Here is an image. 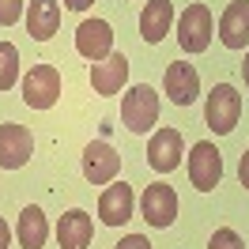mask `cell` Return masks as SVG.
<instances>
[{
  "label": "cell",
  "instance_id": "cell-1",
  "mask_svg": "<svg viewBox=\"0 0 249 249\" xmlns=\"http://www.w3.org/2000/svg\"><path fill=\"white\" fill-rule=\"evenodd\" d=\"M121 121L128 124V132H151L159 121V94L151 83H136L128 87L121 98Z\"/></svg>",
  "mask_w": 249,
  "mask_h": 249
},
{
  "label": "cell",
  "instance_id": "cell-2",
  "mask_svg": "<svg viewBox=\"0 0 249 249\" xmlns=\"http://www.w3.org/2000/svg\"><path fill=\"white\" fill-rule=\"evenodd\" d=\"M242 117V94L234 91L231 83H215L212 94H208V106H204V121L215 136H227L234 132V124Z\"/></svg>",
  "mask_w": 249,
  "mask_h": 249
},
{
  "label": "cell",
  "instance_id": "cell-3",
  "mask_svg": "<svg viewBox=\"0 0 249 249\" xmlns=\"http://www.w3.org/2000/svg\"><path fill=\"white\" fill-rule=\"evenodd\" d=\"M212 34H215L212 8L208 4H189L181 12V19H178V46L185 53H204L212 46Z\"/></svg>",
  "mask_w": 249,
  "mask_h": 249
},
{
  "label": "cell",
  "instance_id": "cell-4",
  "mask_svg": "<svg viewBox=\"0 0 249 249\" xmlns=\"http://www.w3.org/2000/svg\"><path fill=\"white\" fill-rule=\"evenodd\" d=\"M61 98V72L53 64H34L23 76V102L31 109H53Z\"/></svg>",
  "mask_w": 249,
  "mask_h": 249
},
{
  "label": "cell",
  "instance_id": "cell-5",
  "mask_svg": "<svg viewBox=\"0 0 249 249\" xmlns=\"http://www.w3.org/2000/svg\"><path fill=\"white\" fill-rule=\"evenodd\" d=\"M189 181L200 193H212L223 181V155H219V147L212 140L193 143V151H189Z\"/></svg>",
  "mask_w": 249,
  "mask_h": 249
},
{
  "label": "cell",
  "instance_id": "cell-6",
  "mask_svg": "<svg viewBox=\"0 0 249 249\" xmlns=\"http://www.w3.org/2000/svg\"><path fill=\"white\" fill-rule=\"evenodd\" d=\"M34 155V132L27 124L4 121L0 124V170H19Z\"/></svg>",
  "mask_w": 249,
  "mask_h": 249
},
{
  "label": "cell",
  "instance_id": "cell-7",
  "mask_svg": "<svg viewBox=\"0 0 249 249\" xmlns=\"http://www.w3.org/2000/svg\"><path fill=\"white\" fill-rule=\"evenodd\" d=\"M140 215L147 219L155 231L170 227L174 219H178V193H174L166 181L147 185V189H143V196H140Z\"/></svg>",
  "mask_w": 249,
  "mask_h": 249
},
{
  "label": "cell",
  "instance_id": "cell-8",
  "mask_svg": "<svg viewBox=\"0 0 249 249\" xmlns=\"http://www.w3.org/2000/svg\"><path fill=\"white\" fill-rule=\"evenodd\" d=\"M76 53L87 57L91 64L106 61L109 53H113V27H109L106 19H83L79 31H76Z\"/></svg>",
  "mask_w": 249,
  "mask_h": 249
},
{
  "label": "cell",
  "instance_id": "cell-9",
  "mask_svg": "<svg viewBox=\"0 0 249 249\" xmlns=\"http://www.w3.org/2000/svg\"><path fill=\"white\" fill-rule=\"evenodd\" d=\"M181 155H185V143H181V132L178 128H155V136L147 140V162L155 174H170L181 166Z\"/></svg>",
  "mask_w": 249,
  "mask_h": 249
},
{
  "label": "cell",
  "instance_id": "cell-10",
  "mask_svg": "<svg viewBox=\"0 0 249 249\" xmlns=\"http://www.w3.org/2000/svg\"><path fill=\"white\" fill-rule=\"evenodd\" d=\"M121 170V155L109 147L106 140H91L83 147V178L91 185H109Z\"/></svg>",
  "mask_w": 249,
  "mask_h": 249
},
{
  "label": "cell",
  "instance_id": "cell-11",
  "mask_svg": "<svg viewBox=\"0 0 249 249\" xmlns=\"http://www.w3.org/2000/svg\"><path fill=\"white\" fill-rule=\"evenodd\" d=\"M132 185H124V181H109L102 189V196H98V219L106 223V227H124L128 219H132Z\"/></svg>",
  "mask_w": 249,
  "mask_h": 249
},
{
  "label": "cell",
  "instance_id": "cell-12",
  "mask_svg": "<svg viewBox=\"0 0 249 249\" xmlns=\"http://www.w3.org/2000/svg\"><path fill=\"white\" fill-rule=\"evenodd\" d=\"M162 91L170 94L174 106H193V102L200 98V76H196V68L185 64V61H174L170 68H166Z\"/></svg>",
  "mask_w": 249,
  "mask_h": 249
},
{
  "label": "cell",
  "instance_id": "cell-13",
  "mask_svg": "<svg viewBox=\"0 0 249 249\" xmlns=\"http://www.w3.org/2000/svg\"><path fill=\"white\" fill-rule=\"evenodd\" d=\"M219 38L227 49H246L249 46V0H234L219 16Z\"/></svg>",
  "mask_w": 249,
  "mask_h": 249
},
{
  "label": "cell",
  "instance_id": "cell-14",
  "mask_svg": "<svg viewBox=\"0 0 249 249\" xmlns=\"http://www.w3.org/2000/svg\"><path fill=\"white\" fill-rule=\"evenodd\" d=\"M91 238H94V223L83 208H72V212L61 215V223H57V242H61V249H87Z\"/></svg>",
  "mask_w": 249,
  "mask_h": 249
},
{
  "label": "cell",
  "instance_id": "cell-15",
  "mask_svg": "<svg viewBox=\"0 0 249 249\" xmlns=\"http://www.w3.org/2000/svg\"><path fill=\"white\" fill-rule=\"evenodd\" d=\"M128 79V57L124 53H109L106 61L91 64V87L94 94H117Z\"/></svg>",
  "mask_w": 249,
  "mask_h": 249
},
{
  "label": "cell",
  "instance_id": "cell-16",
  "mask_svg": "<svg viewBox=\"0 0 249 249\" xmlns=\"http://www.w3.org/2000/svg\"><path fill=\"white\" fill-rule=\"evenodd\" d=\"M61 27V4L57 0H31L27 4V34L34 42H49Z\"/></svg>",
  "mask_w": 249,
  "mask_h": 249
},
{
  "label": "cell",
  "instance_id": "cell-17",
  "mask_svg": "<svg viewBox=\"0 0 249 249\" xmlns=\"http://www.w3.org/2000/svg\"><path fill=\"white\" fill-rule=\"evenodd\" d=\"M170 23H174V4L170 0H147L140 12V34L143 42L159 46L166 34H170Z\"/></svg>",
  "mask_w": 249,
  "mask_h": 249
},
{
  "label": "cell",
  "instance_id": "cell-18",
  "mask_svg": "<svg viewBox=\"0 0 249 249\" xmlns=\"http://www.w3.org/2000/svg\"><path fill=\"white\" fill-rule=\"evenodd\" d=\"M16 234H19V246H23V249H42V246H46V238H49L46 212L34 208V204H31V208H23V212H19Z\"/></svg>",
  "mask_w": 249,
  "mask_h": 249
},
{
  "label": "cell",
  "instance_id": "cell-19",
  "mask_svg": "<svg viewBox=\"0 0 249 249\" xmlns=\"http://www.w3.org/2000/svg\"><path fill=\"white\" fill-rule=\"evenodd\" d=\"M19 83V49L12 42H0V91H12Z\"/></svg>",
  "mask_w": 249,
  "mask_h": 249
},
{
  "label": "cell",
  "instance_id": "cell-20",
  "mask_svg": "<svg viewBox=\"0 0 249 249\" xmlns=\"http://www.w3.org/2000/svg\"><path fill=\"white\" fill-rule=\"evenodd\" d=\"M208 249H246V242H242V238H238V234H234L231 227H219V231L212 234Z\"/></svg>",
  "mask_w": 249,
  "mask_h": 249
},
{
  "label": "cell",
  "instance_id": "cell-21",
  "mask_svg": "<svg viewBox=\"0 0 249 249\" xmlns=\"http://www.w3.org/2000/svg\"><path fill=\"white\" fill-rule=\"evenodd\" d=\"M19 16H23V0H0V23L4 27L19 23Z\"/></svg>",
  "mask_w": 249,
  "mask_h": 249
},
{
  "label": "cell",
  "instance_id": "cell-22",
  "mask_svg": "<svg viewBox=\"0 0 249 249\" xmlns=\"http://www.w3.org/2000/svg\"><path fill=\"white\" fill-rule=\"evenodd\" d=\"M113 249H151V242H147L143 234H124V238H121Z\"/></svg>",
  "mask_w": 249,
  "mask_h": 249
},
{
  "label": "cell",
  "instance_id": "cell-23",
  "mask_svg": "<svg viewBox=\"0 0 249 249\" xmlns=\"http://www.w3.org/2000/svg\"><path fill=\"white\" fill-rule=\"evenodd\" d=\"M238 181H242V185L249 189V151L242 155V162H238Z\"/></svg>",
  "mask_w": 249,
  "mask_h": 249
},
{
  "label": "cell",
  "instance_id": "cell-24",
  "mask_svg": "<svg viewBox=\"0 0 249 249\" xmlns=\"http://www.w3.org/2000/svg\"><path fill=\"white\" fill-rule=\"evenodd\" d=\"M94 0H64V8H72V12H87Z\"/></svg>",
  "mask_w": 249,
  "mask_h": 249
},
{
  "label": "cell",
  "instance_id": "cell-25",
  "mask_svg": "<svg viewBox=\"0 0 249 249\" xmlns=\"http://www.w3.org/2000/svg\"><path fill=\"white\" fill-rule=\"evenodd\" d=\"M12 246V231H8V223L0 219V249H8Z\"/></svg>",
  "mask_w": 249,
  "mask_h": 249
},
{
  "label": "cell",
  "instance_id": "cell-26",
  "mask_svg": "<svg viewBox=\"0 0 249 249\" xmlns=\"http://www.w3.org/2000/svg\"><path fill=\"white\" fill-rule=\"evenodd\" d=\"M242 76H246V87H249V53H246V61H242Z\"/></svg>",
  "mask_w": 249,
  "mask_h": 249
}]
</instances>
